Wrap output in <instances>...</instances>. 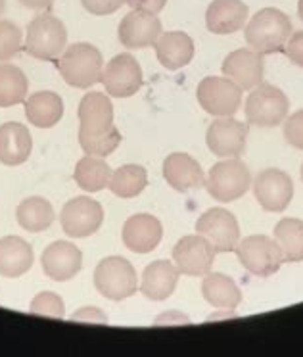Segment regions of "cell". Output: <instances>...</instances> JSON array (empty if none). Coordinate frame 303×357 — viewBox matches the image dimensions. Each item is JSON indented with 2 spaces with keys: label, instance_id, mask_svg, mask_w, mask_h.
I'll list each match as a JSON object with an SVG mask.
<instances>
[{
  "label": "cell",
  "instance_id": "obj_40",
  "mask_svg": "<svg viewBox=\"0 0 303 357\" xmlns=\"http://www.w3.org/2000/svg\"><path fill=\"white\" fill-rule=\"evenodd\" d=\"M127 4L132 10H144L150 14H160L167 6V0H127Z\"/></svg>",
  "mask_w": 303,
  "mask_h": 357
},
{
  "label": "cell",
  "instance_id": "obj_23",
  "mask_svg": "<svg viewBox=\"0 0 303 357\" xmlns=\"http://www.w3.org/2000/svg\"><path fill=\"white\" fill-rule=\"evenodd\" d=\"M33 152L31 131L22 123L0 125V163L16 167L29 160Z\"/></svg>",
  "mask_w": 303,
  "mask_h": 357
},
{
  "label": "cell",
  "instance_id": "obj_1",
  "mask_svg": "<svg viewBox=\"0 0 303 357\" xmlns=\"http://www.w3.org/2000/svg\"><path fill=\"white\" fill-rule=\"evenodd\" d=\"M292 35L290 17L277 8H263L246 24V40L259 54L282 52Z\"/></svg>",
  "mask_w": 303,
  "mask_h": 357
},
{
  "label": "cell",
  "instance_id": "obj_12",
  "mask_svg": "<svg viewBox=\"0 0 303 357\" xmlns=\"http://www.w3.org/2000/svg\"><path fill=\"white\" fill-rule=\"evenodd\" d=\"M173 261L182 275L205 277L215 261V248L202 234H187L175 244Z\"/></svg>",
  "mask_w": 303,
  "mask_h": 357
},
{
  "label": "cell",
  "instance_id": "obj_11",
  "mask_svg": "<svg viewBox=\"0 0 303 357\" xmlns=\"http://www.w3.org/2000/svg\"><path fill=\"white\" fill-rule=\"evenodd\" d=\"M100 83L106 86V93L116 98H129L140 91L144 83L142 70L132 54H119L111 58L102 71Z\"/></svg>",
  "mask_w": 303,
  "mask_h": 357
},
{
  "label": "cell",
  "instance_id": "obj_41",
  "mask_svg": "<svg viewBox=\"0 0 303 357\" xmlns=\"http://www.w3.org/2000/svg\"><path fill=\"white\" fill-rule=\"evenodd\" d=\"M182 323H190V319L179 311H167L162 317L156 319V325H182Z\"/></svg>",
  "mask_w": 303,
  "mask_h": 357
},
{
  "label": "cell",
  "instance_id": "obj_9",
  "mask_svg": "<svg viewBox=\"0 0 303 357\" xmlns=\"http://www.w3.org/2000/svg\"><path fill=\"white\" fill-rule=\"evenodd\" d=\"M196 233L208 238L215 254L234 252L240 242V227L233 213L225 208H211L196 221Z\"/></svg>",
  "mask_w": 303,
  "mask_h": 357
},
{
  "label": "cell",
  "instance_id": "obj_14",
  "mask_svg": "<svg viewBox=\"0 0 303 357\" xmlns=\"http://www.w3.org/2000/svg\"><path fill=\"white\" fill-rule=\"evenodd\" d=\"M248 140V123L225 116L215 119L208 129L205 142L217 158H240L246 150Z\"/></svg>",
  "mask_w": 303,
  "mask_h": 357
},
{
  "label": "cell",
  "instance_id": "obj_20",
  "mask_svg": "<svg viewBox=\"0 0 303 357\" xmlns=\"http://www.w3.org/2000/svg\"><path fill=\"white\" fill-rule=\"evenodd\" d=\"M79 131L88 135H102L114 127V104L108 96L98 91L85 94L79 104Z\"/></svg>",
  "mask_w": 303,
  "mask_h": 357
},
{
  "label": "cell",
  "instance_id": "obj_22",
  "mask_svg": "<svg viewBox=\"0 0 303 357\" xmlns=\"http://www.w3.org/2000/svg\"><path fill=\"white\" fill-rule=\"evenodd\" d=\"M179 275L180 271L177 269V265H173L167 259L152 261L142 273V280L139 287L140 292L146 296L148 300H154V302L167 300L177 288Z\"/></svg>",
  "mask_w": 303,
  "mask_h": 357
},
{
  "label": "cell",
  "instance_id": "obj_44",
  "mask_svg": "<svg viewBox=\"0 0 303 357\" xmlns=\"http://www.w3.org/2000/svg\"><path fill=\"white\" fill-rule=\"evenodd\" d=\"M4 10H6V0H0V14H2Z\"/></svg>",
  "mask_w": 303,
  "mask_h": 357
},
{
  "label": "cell",
  "instance_id": "obj_36",
  "mask_svg": "<svg viewBox=\"0 0 303 357\" xmlns=\"http://www.w3.org/2000/svg\"><path fill=\"white\" fill-rule=\"evenodd\" d=\"M284 139L290 146L303 150V109L288 117L284 123Z\"/></svg>",
  "mask_w": 303,
  "mask_h": 357
},
{
  "label": "cell",
  "instance_id": "obj_17",
  "mask_svg": "<svg viewBox=\"0 0 303 357\" xmlns=\"http://www.w3.org/2000/svg\"><path fill=\"white\" fill-rule=\"evenodd\" d=\"M42 271L48 279L56 282H65L71 280L83 265V254L81 250L70 241H56L40 256Z\"/></svg>",
  "mask_w": 303,
  "mask_h": 357
},
{
  "label": "cell",
  "instance_id": "obj_15",
  "mask_svg": "<svg viewBox=\"0 0 303 357\" xmlns=\"http://www.w3.org/2000/svg\"><path fill=\"white\" fill-rule=\"evenodd\" d=\"M223 75L234 81L242 91H251L263 83L265 60L263 54L254 48H238L223 60Z\"/></svg>",
  "mask_w": 303,
  "mask_h": 357
},
{
  "label": "cell",
  "instance_id": "obj_34",
  "mask_svg": "<svg viewBox=\"0 0 303 357\" xmlns=\"http://www.w3.org/2000/svg\"><path fill=\"white\" fill-rule=\"evenodd\" d=\"M24 47L22 29L10 20H0V62H8Z\"/></svg>",
  "mask_w": 303,
  "mask_h": 357
},
{
  "label": "cell",
  "instance_id": "obj_8",
  "mask_svg": "<svg viewBox=\"0 0 303 357\" xmlns=\"http://www.w3.org/2000/svg\"><path fill=\"white\" fill-rule=\"evenodd\" d=\"M196 98L210 116H233L240 108L242 89L228 77H205L198 83Z\"/></svg>",
  "mask_w": 303,
  "mask_h": 357
},
{
  "label": "cell",
  "instance_id": "obj_10",
  "mask_svg": "<svg viewBox=\"0 0 303 357\" xmlns=\"http://www.w3.org/2000/svg\"><path fill=\"white\" fill-rule=\"evenodd\" d=\"M104 210L91 196H77L65 204L60 213L63 233L71 238H86L102 227Z\"/></svg>",
  "mask_w": 303,
  "mask_h": 357
},
{
  "label": "cell",
  "instance_id": "obj_45",
  "mask_svg": "<svg viewBox=\"0 0 303 357\" xmlns=\"http://www.w3.org/2000/svg\"><path fill=\"white\" fill-rule=\"evenodd\" d=\"M302 181H303V163H302Z\"/></svg>",
  "mask_w": 303,
  "mask_h": 357
},
{
  "label": "cell",
  "instance_id": "obj_32",
  "mask_svg": "<svg viewBox=\"0 0 303 357\" xmlns=\"http://www.w3.org/2000/svg\"><path fill=\"white\" fill-rule=\"evenodd\" d=\"M27 77L25 73L12 63L0 66V108L17 106L27 98Z\"/></svg>",
  "mask_w": 303,
  "mask_h": 357
},
{
  "label": "cell",
  "instance_id": "obj_31",
  "mask_svg": "<svg viewBox=\"0 0 303 357\" xmlns=\"http://www.w3.org/2000/svg\"><path fill=\"white\" fill-rule=\"evenodd\" d=\"M109 190L119 198H134L148 187V173L142 165L127 163L111 173Z\"/></svg>",
  "mask_w": 303,
  "mask_h": 357
},
{
  "label": "cell",
  "instance_id": "obj_30",
  "mask_svg": "<svg viewBox=\"0 0 303 357\" xmlns=\"http://www.w3.org/2000/svg\"><path fill=\"white\" fill-rule=\"evenodd\" d=\"M274 241L279 242L284 259L290 264L303 261V221L295 218L280 219L274 227Z\"/></svg>",
  "mask_w": 303,
  "mask_h": 357
},
{
  "label": "cell",
  "instance_id": "obj_43",
  "mask_svg": "<svg viewBox=\"0 0 303 357\" xmlns=\"http://www.w3.org/2000/svg\"><path fill=\"white\" fill-rule=\"evenodd\" d=\"M297 16H300V20L303 22V0H300V2H297Z\"/></svg>",
  "mask_w": 303,
  "mask_h": 357
},
{
  "label": "cell",
  "instance_id": "obj_2",
  "mask_svg": "<svg viewBox=\"0 0 303 357\" xmlns=\"http://www.w3.org/2000/svg\"><path fill=\"white\" fill-rule=\"evenodd\" d=\"M58 71L68 85L75 89H91L100 83L104 58L91 43H75L58 58Z\"/></svg>",
  "mask_w": 303,
  "mask_h": 357
},
{
  "label": "cell",
  "instance_id": "obj_42",
  "mask_svg": "<svg viewBox=\"0 0 303 357\" xmlns=\"http://www.w3.org/2000/svg\"><path fill=\"white\" fill-rule=\"evenodd\" d=\"M52 2L54 0H20V4L29 10H45L52 6Z\"/></svg>",
  "mask_w": 303,
  "mask_h": 357
},
{
  "label": "cell",
  "instance_id": "obj_38",
  "mask_svg": "<svg viewBox=\"0 0 303 357\" xmlns=\"http://www.w3.org/2000/svg\"><path fill=\"white\" fill-rule=\"evenodd\" d=\"M284 54L294 66L303 68V31H295L290 35L286 47H284Z\"/></svg>",
  "mask_w": 303,
  "mask_h": 357
},
{
  "label": "cell",
  "instance_id": "obj_19",
  "mask_svg": "<svg viewBox=\"0 0 303 357\" xmlns=\"http://www.w3.org/2000/svg\"><path fill=\"white\" fill-rule=\"evenodd\" d=\"M164 178L177 192H188L205 183L200 163L185 152H173L164 160Z\"/></svg>",
  "mask_w": 303,
  "mask_h": 357
},
{
  "label": "cell",
  "instance_id": "obj_29",
  "mask_svg": "<svg viewBox=\"0 0 303 357\" xmlns=\"http://www.w3.org/2000/svg\"><path fill=\"white\" fill-rule=\"evenodd\" d=\"M111 167L108 163L100 160V158H94V155H85L81 158L75 165V173L73 178L77 183V187L85 192H100L109 185V178H111Z\"/></svg>",
  "mask_w": 303,
  "mask_h": 357
},
{
  "label": "cell",
  "instance_id": "obj_5",
  "mask_svg": "<svg viewBox=\"0 0 303 357\" xmlns=\"http://www.w3.org/2000/svg\"><path fill=\"white\" fill-rule=\"evenodd\" d=\"M94 287L111 302H123L139 290V279L131 261L121 256H109L96 265Z\"/></svg>",
  "mask_w": 303,
  "mask_h": 357
},
{
  "label": "cell",
  "instance_id": "obj_6",
  "mask_svg": "<svg viewBox=\"0 0 303 357\" xmlns=\"http://www.w3.org/2000/svg\"><path fill=\"white\" fill-rule=\"evenodd\" d=\"M234 252L242 267L256 277H271L279 271L282 264H286L279 242L265 234L246 236L244 241L238 242Z\"/></svg>",
  "mask_w": 303,
  "mask_h": 357
},
{
  "label": "cell",
  "instance_id": "obj_33",
  "mask_svg": "<svg viewBox=\"0 0 303 357\" xmlns=\"http://www.w3.org/2000/svg\"><path fill=\"white\" fill-rule=\"evenodd\" d=\"M79 144L86 155L106 158L121 144V132L117 131L116 125L102 135H88L85 131H79Z\"/></svg>",
  "mask_w": 303,
  "mask_h": 357
},
{
  "label": "cell",
  "instance_id": "obj_26",
  "mask_svg": "<svg viewBox=\"0 0 303 357\" xmlns=\"http://www.w3.org/2000/svg\"><path fill=\"white\" fill-rule=\"evenodd\" d=\"M25 117L39 129H50L63 117V100L52 91H39L25 98Z\"/></svg>",
  "mask_w": 303,
  "mask_h": 357
},
{
  "label": "cell",
  "instance_id": "obj_39",
  "mask_svg": "<svg viewBox=\"0 0 303 357\" xmlns=\"http://www.w3.org/2000/svg\"><path fill=\"white\" fill-rule=\"evenodd\" d=\"M70 319L71 321H81V323H100V325H106V323H108L106 313H104L100 307H94V305L81 307V310L75 311Z\"/></svg>",
  "mask_w": 303,
  "mask_h": 357
},
{
  "label": "cell",
  "instance_id": "obj_18",
  "mask_svg": "<svg viewBox=\"0 0 303 357\" xmlns=\"http://www.w3.org/2000/svg\"><path fill=\"white\" fill-rule=\"evenodd\" d=\"M123 244L134 254H148L156 250L164 236V227L160 219L150 213H137L125 221Z\"/></svg>",
  "mask_w": 303,
  "mask_h": 357
},
{
  "label": "cell",
  "instance_id": "obj_25",
  "mask_svg": "<svg viewBox=\"0 0 303 357\" xmlns=\"http://www.w3.org/2000/svg\"><path fill=\"white\" fill-rule=\"evenodd\" d=\"M35 261L31 244L22 236H4L0 238V275L16 279L29 271Z\"/></svg>",
  "mask_w": 303,
  "mask_h": 357
},
{
  "label": "cell",
  "instance_id": "obj_16",
  "mask_svg": "<svg viewBox=\"0 0 303 357\" xmlns=\"http://www.w3.org/2000/svg\"><path fill=\"white\" fill-rule=\"evenodd\" d=\"M119 40L125 48H148L154 47L162 35V22L156 14L144 10H132L121 20L117 29Z\"/></svg>",
  "mask_w": 303,
  "mask_h": 357
},
{
  "label": "cell",
  "instance_id": "obj_37",
  "mask_svg": "<svg viewBox=\"0 0 303 357\" xmlns=\"http://www.w3.org/2000/svg\"><path fill=\"white\" fill-rule=\"evenodd\" d=\"M125 2L127 0H81L86 12H91L94 16H109L121 8Z\"/></svg>",
  "mask_w": 303,
  "mask_h": 357
},
{
  "label": "cell",
  "instance_id": "obj_28",
  "mask_svg": "<svg viewBox=\"0 0 303 357\" xmlns=\"http://www.w3.org/2000/svg\"><path fill=\"white\" fill-rule=\"evenodd\" d=\"M54 208L42 196H29L17 206L16 219L22 229L29 233H42L54 223Z\"/></svg>",
  "mask_w": 303,
  "mask_h": 357
},
{
  "label": "cell",
  "instance_id": "obj_3",
  "mask_svg": "<svg viewBox=\"0 0 303 357\" xmlns=\"http://www.w3.org/2000/svg\"><path fill=\"white\" fill-rule=\"evenodd\" d=\"M68 45V31L62 20L52 14H39L27 25L25 35V52L37 60L52 62L63 54Z\"/></svg>",
  "mask_w": 303,
  "mask_h": 357
},
{
  "label": "cell",
  "instance_id": "obj_24",
  "mask_svg": "<svg viewBox=\"0 0 303 357\" xmlns=\"http://www.w3.org/2000/svg\"><path fill=\"white\" fill-rule=\"evenodd\" d=\"M154 47L160 63L171 71L185 68L194 58V40L185 31L162 33Z\"/></svg>",
  "mask_w": 303,
  "mask_h": 357
},
{
  "label": "cell",
  "instance_id": "obj_21",
  "mask_svg": "<svg viewBox=\"0 0 303 357\" xmlns=\"http://www.w3.org/2000/svg\"><path fill=\"white\" fill-rule=\"evenodd\" d=\"M248 12L242 0H213L205 12V27L213 35H233L246 25Z\"/></svg>",
  "mask_w": 303,
  "mask_h": 357
},
{
  "label": "cell",
  "instance_id": "obj_4",
  "mask_svg": "<svg viewBox=\"0 0 303 357\" xmlns=\"http://www.w3.org/2000/svg\"><path fill=\"white\" fill-rule=\"evenodd\" d=\"M205 188L213 200L228 204L246 195L251 187V175L246 163L238 158H225L205 175Z\"/></svg>",
  "mask_w": 303,
  "mask_h": 357
},
{
  "label": "cell",
  "instance_id": "obj_7",
  "mask_svg": "<svg viewBox=\"0 0 303 357\" xmlns=\"http://www.w3.org/2000/svg\"><path fill=\"white\" fill-rule=\"evenodd\" d=\"M290 102L286 94L274 85H257L251 89L248 100H246V119L249 125L256 127H277L288 116Z\"/></svg>",
  "mask_w": 303,
  "mask_h": 357
},
{
  "label": "cell",
  "instance_id": "obj_35",
  "mask_svg": "<svg viewBox=\"0 0 303 357\" xmlns=\"http://www.w3.org/2000/svg\"><path fill=\"white\" fill-rule=\"evenodd\" d=\"M29 311L40 317L62 319L65 315V303L56 292H40L33 298Z\"/></svg>",
  "mask_w": 303,
  "mask_h": 357
},
{
  "label": "cell",
  "instance_id": "obj_27",
  "mask_svg": "<svg viewBox=\"0 0 303 357\" xmlns=\"http://www.w3.org/2000/svg\"><path fill=\"white\" fill-rule=\"evenodd\" d=\"M202 296L217 310H236L242 303V290L225 273H208L202 282Z\"/></svg>",
  "mask_w": 303,
  "mask_h": 357
},
{
  "label": "cell",
  "instance_id": "obj_13",
  "mask_svg": "<svg viewBox=\"0 0 303 357\" xmlns=\"http://www.w3.org/2000/svg\"><path fill=\"white\" fill-rule=\"evenodd\" d=\"M254 196L265 211L280 213L294 198V183L282 169H263L254 181Z\"/></svg>",
  "mask_w": 303,
  "mask_h": 357
}]
</instances>
